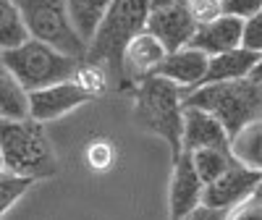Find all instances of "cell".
<instances>
[{
	"label": "cell",
	"mask_w": 262,
	"mask_h": 220,
	"mask_svg": "<svg viewBox=\"0 0 262 220\" xmlns=\"http://www.w3.org/2000/svg\"><path fill=\"white\" fill-rule=\"evenodd\" d=\"M181 102L189 107H200L212 118H217V123L223 126V131L231 139L238 128H244L252 121H259L262 92H259V84L252 79L212 81L184 92Z\"/></svg>",
	"instance_id": "cell-2"
},
{
	"label": "cell",
	"mask_w": 262,
	"mask_h": 220,
	"mask_svg": "<svg viewBox=\"0 0 262 220\" xmlns=\"http://www.w3.org/2000/svg\"><path fill=\"white\" fill-rule=\"evenodd\" d=\"M32 179L27 175H18V173H11V170H0V215H3L8 207H13L21 196L27 194V189H32Z\"/></svg>",
	"instance_id": "cell-21"
},
{
	"label": "cell",
	"mask_w": 262,
	"mask_h": 220,
	"mask_svg": "<svg viewBox=\"0 0 262 220\" xmlns=\"http://www.w3.org/2000/svg\"><path fill=\"white\" fill-rule=\"evenodd\" d=\"M111 158H113V149L107 147V144H95L92 149H90V163L95 165V168H107L111 165Z\"/></svg>",
	"instance_id": "cell-27"
},
{
	"label": "cell",
	"mask_w": 262,
	"mask_h": 220,
	"mask_svg": "<svg viewBox=\"0 0 262 220\" xmlns=\"http://www.w3.org/2000/svg\"><path fill=\"white\" fill-rule=\"evenodd\" d=\"M147 3L152 11V8H163V6H173V3H184V0H147Z\"/></svg>",
	"instance_id": "cell-29"
},
{
	"label": "cell",
	"mask_w": 262,
	"mask_h": 220,
	"mask_svg": "<svg viewBox=\"0 0 262 220\" xmlns=\"http://www.w3.org/2000/svg\"><path fill=\"white\" fill-rule=\"evenodd\" d=\"M134 97H137V121L152 131V134L163 137L170 149L173 158L181 152V116H184V92L181 86L163 76H147L134 84Z\"/></svg>",
	"instance_id": "cell-4"
},
{
	"label": "cell",
	"mask_w": 262,
	"mask_h": 220,
	"mask_svg": "<svg viewBox=\"0 0 262 220\" xmlns=\"http://www.w3.org/2000/svg\"><path fill=\"white\" fill-rule=\"evenodd\" d=\"M226 220H262V200L259 189H254L249 196H244L238 205H233L226 212Z\"/></svg>",
	"instance_id": "cell-23"
},
{
	"label": "cell",
	"mask_w": 262,
	"mask_h": 220,
	"mask_svg": "<svg viewBox=\"0 0 262 220\" xmlns=\"http://www.w3.org/2000/svg\"><path fill=\"white\" fill-rule=\"evenodd\" d=\"M205 147L228 149V134L223 131V126L217 123V118H212L210 113H205V110H200V107L184 105V116H181V149L194 152V149H205Z\"/></svg>",
	"instance_id": "cell-12"
},
{
	"label": "cell",
	"mask_w": 262,
	"mask_h": 220,
	"mask_svg": "<svg viewBox=\"0 0 262 220\" xmlns=\"http://www.w3.org/2000/svg\"><path fill=\"white\" fill-rule=\"evenodd\" d=\"M259 55L262 53H252V50H244V48H233V50H226V53L210 55L202 84L247 79V74L259 63Z\"/></svg>",
	"instance_id": "cell-15"
},
{
	"label": "cell",
	"mask_w": 262,
	"mask_h": 220,
	"mask_svg": "<svg viewBox=\"0 0 262 220\" xmlns=\"http://www.w3.org/2000/svg\"><path fill=\"white\" fill-rule=\"evenodd\" d=\"M0 63L13 74V79L27 92L42 90V86H50L58 81H69L74 79L76 69L81 65V60L66 53H58L55 48L37 39H27L11 50H3L0 53Z\"/></svg>",
	"instance_id": "cell-5"
},
{
	"label": "cell",
	"mask_w": 262,
	"mask_h": 220,
	"mask_svg": "<svg viewBox=\"0 0 262 220\" xmlns=\"http://www.w3.org/2000/svg\"><path fill=\"white\" fill-rule=\"evenodd\" d=\"M0 118H8V121L29 118L27 90L13 79V74L3 63H0Z\"/></svg>",
	"instance_id": "cell-17"
},
{
	"label": "cell",
	"mask_w": 262,
	"mask_h": 220,
	"mask_svg": "<svg viewBox=\"0 0 262 220\" xmlns=\"http://www.w3.org/2000/svg\"><path fill=\"white\" fill-rule=\"evenodd\" d=\"M207 71V55L194 50V48H179L173 53H165L160 65L155 69V76H163L181 86V92H189L194 86H200Z\"/></svg>",
	"instance_id": "cell-13"
},
{
	"label": "cell",
	"mask_w": 262,
	"mask_h": 220,
	"mask_svg": "<svg viewBox=\"0 0 262 220\" xmlns=\"http://www.w3.org/2000/svg\"><path fill=\"white\" fill-rule=\"evenodd\" d=\"M200 200H202V181L194 173L191 155L186 149H181L173 158V179H170V196H168L170 220H181L186 212L200 207Z\"/></svg>",
	"instance_id": "cell-11"
},
{
	"label": "cell",
	"mask_w": 262,
	"mask_h": 220,
	"mask_svg": "<svg viewBox=\"0 0 262 220\" xmlns=\"http://www.w3.org/2000/svg\"><path fill=\"white\" fill-rule=\"evenodd\" d=\"M254 189H259V170L244 168L242 163L233 160L221 175H217V179H212L210 184L202 186L200 205L202 207H210V210L228 212L233 205H238Z\"/></svg>",
	"instance_id": "cell-7"
},
{
	"label": "cell",
	"mask_w": 262,
	"mask_h": 220,
	"mask_svg": "<svg viewBox=\"0 0 262 220\" xmlns=\"http://www.w3.org/2000/svg\"><path fill=\"white\" fill-rule=\"evenodd\" d=\"M163 58H165L163 45L149 32L142 29L139 34H134L128 39V45L123 48V53H121V71H123L126 86L152 76Z\"/></svg>",
	"instance_id": "cell-10"
},
{
	"label": "cell",
	"mask_w": 262,
	"mask_h": 220,
	"mask_svg": "<svg viewBox=\"0 0 262 220\" xmlns=\"http://www.w3.org/2000/svg\"><path fill=\"white\" fill-rule=\"evenodd\" d=\"M196 24L191 21L189 11L184 3H173L163 8H152L144 21V32L155 37L165 53H173L179 48H186V42L191 39Z\"/></svg>",
	"instance_id": "cell-9"
},
{
	"label": "cell",
	"mask_w": 262,
	"mask_h": 220,
	"mask_svg": "<svg viewBox=\"0 0 262 220\" xmlns=\"http://www.w3.org/2000/svg\"><path fill=\"white\" fill-rule=\"evenodd\" d=\"M0 170H3V158H0Z\"/></svg>",
	"instance_id": "cell-30"
},
{
	"label": "cell",
	"mask_w": 262,
	"mask_h": 220,
	"mask_svg": "<svg viewBox=\"0 0 262 220\" xmlns=\"http://www.w3.org/2000/svg\"><path fill=\"white\" fill-rule=\"evenodd\" d=\"M228 152L236 163L244 168L259 170L262 168V123L252 121L244 128H238L236 134L228 139Z\"/></svg>",
	"instance_id": "cell-16"
},
{
	"label": "cell",
	"mask_w": 262,
	"mask_h": 220,
	"mask_svg": "<svg viewBox=\"0 0 262 220\" xmlns=\"http://www.w3.org/2000/svg\"><path fill=\"white\" fill-rule=\"evenodd\" d=\"M238 48L252 50V53H262V13L242 21V39H238Z\"/></svg>",
	"instance_id": "cell-24"
},
{
	"label": "cell",
	"mask_w": 262,
	"mask_h": 220,
	"mask_svg": "<svg viewBox=\"0 0 262 220\" xmlns=\"http://www.w3.org/2000/svg\"><path fill=\"white\" fill-rule=\"evenodd\" d=\"M111 0H66V8H69V18H71V27L76 29V34L90 42L100 18L105 16Z\"/></svg>",
	"instance_id": "cell-18"
},
{
	"label": "cell",
	"mask_w": 262,
	"mask_h": 220,
	"mask_svg": "<svg viewBox=\"0 0 262 220\" xmlns=\"http://www.w3.org/2000/svg\"><path fill=\"white\" fill-rule=\"evenodd\" d=\"M0 158L6 170L27 175L32 181L48 179L58 170V158L45 126L32 118H0Z\"/></svg>",
	"instance_id": "cell-3"
},
{
	"label": "cell",
	"mask_w": 262,
	"mask_h": 220,
	"mask_svg": "<svg viewBox=\"0 0 262 220\" xmlns=\"http://www.w3.org/2000/svg\"><path fill=\"white\" fill-rule=\"evenodd\" d=\"M149 13L147 0H111L105 16L86 42V53L81 63L86 65H107L111 79L118 90H126L123 71H121V53L128 45V39L144 29V21Z\"/></svg>",
	"instance_id": "cell-1"
},
{
	"label": "cell",
	"mask_w": 262,
	"mask_h": 220,
	"mask_svg": "<svg viewBox=\"0 0 262 220\" xmlns=\"http://www.w3.org/2000/svg\"><path fill=\"white\" fill-rule=\"evenodd\" d=\"M74 81H76L79 86H84V90L90 92L92 97H97V95L105 90L107 76H105V71L100 69V65H86V63H81L79 69H76V74H74Z\"/></svg>",
	"instance_id": "cell-22"
},
{
	"label": "cell",
	"mask_w": 262,
	"mask_h": 220,
	"mask_svg": "<svg viewBox=\"0 0 262 220\" xmlns=\"http://www.w3.org/2000/svg\"><path fill=\"white\" fill-rule=\"evenodd\" d=\"M181 220H226V212L223 210H210V207H194L191 212H186Z\"/></svg>",
	"instance_id": "cell-28"
},
{
	"label": "cell",
	"mask_w": 262,
	"mask_h": 220,
	"mask_svg": "<svg viewBox=\"0 0 262 220\" xmlns=\"http://www.w3.org/2000/svg\"><path fill=\"white\" fill-rule=\"evenodd\" d=\"M184 6L191 16V21L196 27L200 24H207V21H215L221 16V0H184Z\"/></svg>",
	"instance_id": "cell-25"
},
{
	"label": "cell",
	"mask_w": 262,
	"mask_h": 220,
	"mask_svg": "<svg viewBox=\"0 0 262 220\" xmlns=\"http://www.w3.org/2000/svg\"><path fill=\"white\" fill-rule=\"evenodd\" d=\"M238 39H242V18L221 13L215 21H207V24L196 27L191 39L186 42V48H194L210 58V55L238 48Z\"/></svg>",
	"instance_id": "cell-14"
},
{
	"label": "cell",
	"mask_w": 262,
	"mask_h": 220,
	"mask_svg": "<svg viewBox=\"0 0 262 220\" xmlns=\"http://www.w3.org/2000/svg\"><path fill=\"white\" fill-rule=\"evenodd\" d=\"M27 97H29V118L37 121V123L55 121V118L66 116L69 110L95 100L74 79L58 81V84H50V86H42V90H34V92H27Z\"/></svg>",
	"instance_id": "cell-8"
},
{
	"label": "cell",
	"mask_w": 262,
	"mask_h": 220,
	"mask_svg": "<svg viewBox=\"0 0 262 220\" xmlns=\"http://www.w3.org/2000/svg\"><path fill=\"white\" fill-rule=\"evenodd\" d=\"M221 11L233 18H249L262 13V0H221Z\"/></svg>",
	"instance_id": "cell-26"
},
{
	"label": "cell",
	"mask_w": 262,
	"mask_h": 220,
	"mask_svg": "<svg viewBox=\"0 0 262 220\" xmlns=\"http://www.w3.org/2000/svg\"><path fill=\"white\" fill-rule=\"evenodd\" d=\"M191 155V165H194V173H196V179L205 184H210L212 179H217L231 163V152L228 149H215V147H205V149H194L189 152Z\"/></svg>",
	"instance_id": "cell-19"
},
{
	"label": "cell",
	"mask_w": 262,
	"mask_h": 220,
	"mask_svg": "<svg viewBox=\"0 0 262 220\" xmlns=\"http://www.w3.org/2000/svg\"><path fill=\"white\" fill-rule=\"evenodd\" d=\"M29 34L24 29V21L18 16L13 0H0V53L11 50L21 42H27Z\"/></svg>",
	"instance_id": "cell-20"
},
{
	"label": "cell",
	"mask_w": 262,
	"mask_h": 220,
	"mask_svg": "<svg viewBox=\"0 0 262 220\" xmlns=\"http://www.w3.org/2000/svg\"><path fill=\"white\" fill-rule=\"evenodd\" d=\"M18 16L24 21L29 39L45 42L58 53H66L76 60L84 58L86 42L76 34L69 18L66 0H13Z\"/></svg>",
	"instance_id": "cell-6"
}]
</instances>
